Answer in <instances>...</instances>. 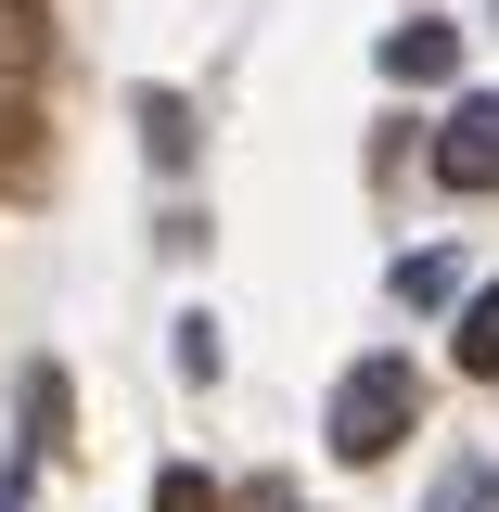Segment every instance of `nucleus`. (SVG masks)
<instances>
[{
    "instance_id": "obj_1",
    "label": "nucleus",
    "mask_w": 499,
    "mask_h": 512,
    "mask_svg": "<svg viewBox=\"0 0 499 512\" xmlns=\"http://www.w3.org/2000/svg\"><path fill=\"white\" fill-rule=\"evenodd\" d=\"M410 423H423V372L410 359H359L333 384V461H384Z\"/></svg>"
},
{
    "instance_id": "obj_4",
    "label": "nucleus",
    "mask_w": 499,
    "mask_h": 512,
    "mask_svg": "<svg viewBox=\"0 0 499 512\" xmlns=\"http://www.w3.org/2000/svg\"><path fill=\"white\" fill-rule=\"evenodd\" d=\"M461 372H474V384H499V282L474 295V320H461Z\"/></svg>"
},
{
    "instance_id": "obj_7",
    "label": "nucleus",
    "mask_w": 499,
    "mask_h": 512,
    "mask_svg": "<svg viewBox=\"0 0 499 512\" xmlns=\"http://www.w3.org/2000/svg\"><path fill=\"white\" fill-rule=\"evenodd\" d=\"M487 500H499L487 474H448V500H436V512H487Z\"/></svg>"
},
{
    "instance_id": "obj_3",
    "label": "nucleus",
    "mask_w": 499,
    "mask_h": 512,
    "mask_svg": "<svg viewBox=\"0 0 499 512\" xmlns=\"http://www.w3.org/2000/svg\"><path fill=\"white\" fill-rule=\"evenodd\" d=\"M448 64H461V39H448V26H397V39H384V77H410V90H436Z\"/></svg>"
},
{
    "instance_id": "obj_6",
    "label": "nucleus",
    "mask_w": 499,
    "mask_h": 512,
    "mask_svg": "<svg viewBox=\"0 0 499 512\" xmlns=\"http://www.w3.org/2000/svg\"><path fill=\"white\" fill-rule=\"evenodd\" d=\"M154 512H218V487H205V474L180 461V474H154Z\"/></svg>"
},
{
    "instance_id": "obj_2",
    "label": "nucleus",
    "mask_w": 499,
    "mask_h": 512,
    "mask_svg": "<svg viewBox=\"0 0 499 512\" xmlns=\"http://www.w3.org/2000/svg\"><path fill=\"white\" fill-rule=\"evenodd\" d=\"M436 180H448V192H499V103H448Z\"/></svg>"
},
{
    "instance_id": "obj_5",
    "label": "nucleus",
    "mask_w": 499,
    "mask_h": 512,
    "mask_svg": "<svg viewBox=\"0 0 499 512\" xmlns=\"http://www.w3.org/2000/svg\"><path fill=\"white\" fill-rule=\"evenodd\" d=\"M397 295H410V308H448V295H461V269H448V256H397Z\"/></svg>"
}]
</instances>
